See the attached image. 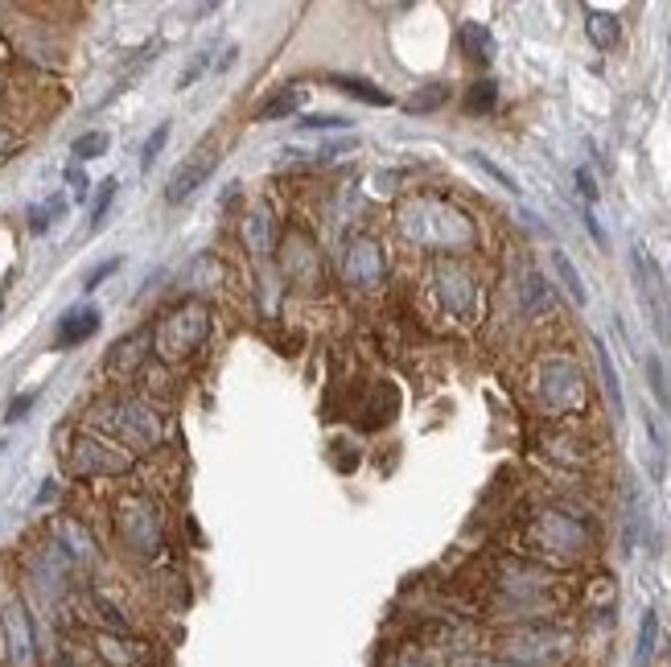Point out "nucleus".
Instances as JSON below:
<instances>
[{
    "label": "nucleus",
    "mask_w": 671,
    "mask_h": 667,
    "mask_svg": "<svg viewBox=\"0 0 671 667\" xmlns=\"http://www.w3.org/2000/svg\"><path fill=\"white\" fill-rule=\"evenodd\" d=\"M165 141H169V120H161L157 129L148 132L145 148H141V174H148V170H153V161L161 157V148H165Z\"/></svg>",
    "instance_id": "obj_21"
},
{
    "label": "nucleus",
    "mask_w": 671,
    "mask_h": 667,
    "mask_svg": "<svg viewBox=\"0 0 671 667\" xmlns=\"http://www.w3.org/2000/svg\"><path fill=\"white\" fill-rule=\"evenodd\" d=\"M445 100H450V88H445V83H429V88L416 91V95L409 100V112H412V116H424V112L441 107Z\"/></svg>",
    "instance_id": "obj_18"
},
{
    "label": "nucleus",
    "mask_w": 671,
    "mask_h": 667,
    "mask_svg": "<svg viewBox=\"0 0 671 667\" xmlns=\"http://www.w3.org/2000/svg\"><path fill=\"white\" fill-rule=\"evenodd\" d=\"M647 441H651V474L655 479H663V470H668V437H663V429H659L655 412H647Z\"/></svg>",
    "instance_id": "obj_17"
},
{
    "label": "nucleus",
    "mask_w": 671,
    "mask_h": 667,
    "mask_svg": "<svg viewBox=\"0 0 671 667\" xmlns=\"http://www.w3.org/2000/svg\"><path fill=\"white\" fill-rule=\"evenodd\" d=\"M301 103H306V91L301 88H280V91H272L268 100H260L256 120H260V124H272V120L297 116V112H301Z\"/></svg>",
    "instance_id": "obj_10"
},
{
    "label": "nucleus",
    "mask_w": 671,
    "mask_h": 667,
    "mask_svg": "<svg viewBox=\"0 0 671 667\" xmlns=\"http://www.w3.org/2000/svg\"><path fill=\"white\" fill-rule=\"evenodd\" d=\"M33 400H38V392H25V396H17L13 404H9V412H4V421H21L25 412L33 408Z\"/></svg>",
    "instance_id": "obj_30"
},
{
    "label": "nucleus",
    "mask_w": 671,
    "mask_h": 667,
    "mask_svg": "<svg viewBox=\"0 0 671 667\" xmlns=\"http://www.w3.org/2000/svg\"><path fill=\"white\" fill-rule=\"evenodd\" d=\"M659 647V614L655 609H647L639 623V647H634V667H647L651 664V655Z\"/></svg>",
    "instance_id": "obj_15"
},
{
    "label": "nucleus",
    "mask_w": 671,
    "mask_h": 667,
    "mask_svg": "<svg viewBox=\"0 0 671 667\" xmlns=\"http://www.w3.org/2000/svg\"><path fill=\"white\" fill-rule=\"evenodd\" d=\"M593 355H598V371H601V388H606V400L613 408V421H622L627 417V400H622V379H618V367L610 359V347L593 338Z\"/></svg>",
    "instance_id": "obj_8"
},
{
    "label": "nucleus",
    "mask_w": 671,
    "mask_h": 667,
    "mask_svg": "<svg viewBox=\"0 0 671 667\" xmlns=\"http://www.w3.org/2000/svg\"><path fill=\"white\" fill-rule=\"evenodd\" d=\"M512 655L519 664H544V659H556V655H565V638L556 635H531V638H515L512 643Z\"/></svg>",
    "instance_id": "obj_9"
},
{
    "label": "nucleus",
    "mask_w": 671,
    "mask_h": 667,
    "mask_svg": "<svg viewBox=\"0 0 671 667\" xmlns=\"http://www.w3.org/2000/svg\"><path fill=\"white\" fill-rule=\"evenodd\" d=\"M107 145H112V136L107 132H83L79 141H74V161H95L107 153Z\"/></svg>",
    "instance_id": "obj_19"
},
{
    "label": "nucleus",
    "mask_w": 671,
    "mask_h": 667,
    "mask_svg": "<svg viewBox=\"0 0 671 667\" xmlns=\"http://www.w3.org/2000/svg\"><path fill=\"white\" fill-rule=\"evenodd\" d=\"M0 651L9 655L13 667H38V643H33V623L25 602H4L0 609Z\"/></svg>",
    "instance_id": "obj_3"
},
{
    "label": "nucleus",
    "mask_w": 671,
    "mask_h": 667,
    "mask_svg": "<svg viewBox=\"0 0 671 667\" xmlns=\"http://www.w3.org/2000/svg\"><path fill=\"white\" fill-rule=\"evenodd\" d=\"M462 45L474 62H491L495 59V38L482 30V25H462Z\"/></svg>",
    "instance_id": "obj_16"
},
{
    "label": "nucleus",
    "mask_w": 671,
    "mask_h": 667,
    "mask_svg": "<svg viewBox=\"0 0 671 667\" xmlns=\"http://www.w3.org/2000/svg\"><path fill=\"white\" fill-rule=\"evenodd\" d=\"M100 655L112 667H141V659H145V647H141V643H128V638L103 635L100 638Z\"/></svg>",
    "instance_id": "obj_13"
},
{
    "label": "nucleus",
    "mask_w": 671,
    "mask_h": 667,
    "mask_svg": "<svg viewBox=\"0 0 671 667\" xmlns=\"http://www.w3.org/2000/svg\"><path fill=\"white\" fill-rule=\"evenodd\" d=\"M206 62H210V59H206V54H198V59H194L190 66H186V71H182V79H177V88H182V91H186V88H194V79H198V74L206 71Z\"/></svg>",
    "instance_id": "obj_31"
},
{
    "label": "nucleus",
    "mask_w": 671,
    "mask_h": 667,
    "mask_svg": "<svg viewBox=\"0 0 671 667\" xmlns=\"http://www.w3.org/2000/svg\"><path fill=\"white\" fill-rule=\"evenodd\" d=\"M647 379H651V392L659 396V404L671 408V392H668V376H663V363L655 355H647Z\"/></svg>",
    "instance_id": "obj_25"
},
{
    "label": "nucleus",
    "mask_w": 671,
    "mask_h": 667,
    "mask_svg": "<svg viewBox=\"0 0 671 667\" xmlns=\"http://www.w3.org/2000/svg\"><path fill=\"white\" fill-rule=\"evenodd\" d=\"M334 88L338 91H347L351 100H359V103H371V107H388L392 103V95L383 88H375L371 79H359V74H334Z\"/></svg>",
    "instance_id": "obj_12"
},
{
    "label": "nucleus",
    "mask_w": 671,
    "mask_h": 667,
    "mask_svg": "<svg viewBox=\"0 0 671 667\" xmlns=\"http://www.w3.org/2000/svg\"><path fill=\"white\" fill-rule=\"evenodd\" d=\"M62 211H66V198H50L45 206H33V211H30V232L45 235V232H50V223H54V218H62Z\"/></svg>",
    "instance_id": "obj_20"
},
{
    "label": "nucleus",
    "mask_w": 671,
    "mask_h": 667,
    "mask_svg": "<svg viewBox=\"0 0 671 667\" xmlns=\"http://www.w3.org/2000/svg\"><path fill=\"white\" fill-rule=\"evenodd\" d=\"M0 305H4V297H0Z\"/></svg>",
    "instance_id": "obj_35"
},
{
    "label": "nucleus",
    "mask_w": 671,
    "mask_h": 667,
    "mask_svg": "<svg viewBox=\"0 0 671 667\" xmlns=\"http://www.w3.org/2000/svg\"><path fill=\"white\" fill-rule=\"evenodd\" d=\"M585 33H589V42L598 45V50H606V54H610L613 45H618V38H622V25H618V17H613V13L589 9V17H585Z\"/></svg>",
    "instance_id": "obj_11"
},
{
    "label": "nucleus",
    "mask_w": 671,
    "mask_h": 667,
    "mask_svg": "<svg viewBox=\"0 0 671 667\" xmlns=\"http://www.w3.org/2000/svg\"><path fill=\"white\" fill-rule=\"evenodd\" d=\"M215 165H219V153H203V157H190L186 165H177L174 177H169V186H165V198L169 203H186L190 194H198V186H203L206 177L215 174Z\"/></svg>",
    "instance_id": "obj_6"
},
{
    "label": "nucleus",
    "mask_w": 671,
    "mask_h": 667,
    "mask_svg": "<svg viewBox=\"0 0 671 667\" xmlns=\"http://www.w3.org/2000/svg\"><path fill=\"white\" fill-rule=\"evenodd\" d=\"M116 189H120L116 177H107V182L100 186V194H95V206H91V232H100V227H103V218H107V211H112Z\"/></svg>",
    "instance_id": "obj_22"
},
{
    "label": "nucleus",
    "mask_w": 671,
    "mask_h": 667,
    "mask_svg": "<svg viewBox=\"0 0 671 667\" xmlns=\"http://www.w3.org/2000/svg\"><path fill=\"white\" fill-rule=\"evenodd\" d=\"M206 334H210V314H206L203 305H177L169 309L157 326V350L165 359H186L194 350L206 342Z\"/></svg>",
    "instance_id": "obj_2"
},
{
    "label": "nucleus",
    "mask_w": 671,
    "mask_h": 667,
    "mask_svg": "<svg viewBox=\"0 0 671 667\" xmlns=\"http://www.w3.org/2000/svg\"><path fill=\"white\" fill-rule=\"evenodd\" d=\"M553 264H556V276H560V285H565V293H569L572 301L577 305H589V289H585V280H581V273L572 268V260L556 247L553 252Z\"/></svg>",
    "instance_id": "obj_14"
},
{
    "label": "nucleus",
    "mask_w": 671,
    "mask_h": 667,
    "mask_svg": "<svg viewBox=\"0 0 671 667\" xmlns=\"http://www.w3.org/2000/svg\"><path fill=\"white\" fill-rule=\"evenodd\" d=\"M495 100H498V88L491 83V79H482V83H474V91L466 95V107L478 116V112H491V107H495Z\"/></svg>",
    "instance_id": "obj_23"
},
{
    "label": "nucleus",
    "mask_w": 671,
    "mask_h": 667,
    "mask_svg": "<svg viewBox=\"0 0 671 667\" xmlns=\"http://www.w3.org/2000/svg\"><path fill=\"white\" fill-rule=\"evenodd\" d=\"M54 667H71V664H54Z\"/></svg>",
    "instance_id": "obj_34"
},
{
    "label": "nucleus",
    "mask_w": 671,
    "mask_h": 667,
    "mask_svg": "<svg viewBox=\"0 0 671 667\" xmlns=\"http://www.w3.org/2000/svg\"><path fill=\"white\" fill-rule=\"evenodd\" d=\"M400 227L412 244L421 247H437V252H462L478 239L474 223H469L466 211L441 203V198H416V203L404 206L400 215Z\"/></svg>",
    "instance_id": "obj_1"
},
{
    "label": "nucleus",
    "mask_w": 671,
    "mask_h": 667,
    "mask_svg": "<svg viewBox=\"0 0 671 667\" xmlns=\"http://www.w3.org/2000/svg\"><path fill=\"white\" fill-rule=\"evenodd\" d=\"M450 667H524V664H512V659H478V655H462V659H450Z\"/></svg>",
    "instance_id": "obj_28"
},
{
    "label": "nucleus",
    "mask_w": 671,
    "mask_h": 667,
    "mask_svg": "<svg viewBox=\"0 0 671 667\" xmlns=\"http://www.w3.org/2000/svg\"><path fill=\"white\" fill-rule=\"evenodd\" d=\"M66 182H71V194H74V203H87V194H91V182H87V174L79 170V165H71L66 170Z\"/></svg>",
    "instance_id": "obj_26"
},
{
    "label": "nucleus",
    "mask_w": 671,
    "mask_h": 667,
    "mask_svg": "<svg viewBox=\"0 0 671 667\" xmlns=\"http://www.w3.org/2000/svg\"><path fill=\"white\" fill-rule=\"evenodd\" d=\"M95 330H100V309H95V305H74V309L62 314L59 330H54V347L71 350L79 347V342H87Z\"/></svg>",
    "instance_id": "obj_7"
},
{
    "label": "nucleus",
    "mask_w": 671,
    "mask_h": 667,
    "mask_svg": "<svg viewBox=\"0 0 671 667\" xmlns=\"http://www.w3.org/2000/svg\"><path fill=\"white\" fill-rule=\"evenodd\" d=\"M630 264H634V285H639V297H642V305H647V314H651V326L663 334V342H671L668 301H663V293H659L655 264H651V256H647L642 247H634V252H630Z\"/></svg>",
    "instance_id": "obj_4"
},
{
    "label": "nucleus",
    "mask_w": 671,
    "mask_h": 667,
    "mask_svg": "<svg viewBox=\"0 0 671 667\" xmlns=\"http://www.w3.org/2000/svg\"><path fill=\"white\" fill-rule=\"evenodd\" d=\"M301 129H351V120L347 116H306L301 120Z\"/></svg>",
    "instance_id": "obj_29"
},
{
    "label": "nucleus",
    "mask_w": 671,
    "mask_h": 667,
    "mask_svg": "<svg viewBox=\"0 0 671 667\" xmlns=\"http://www.w3.org/2000/svg\"><path fill=\"white\" fill-rule=\"evenodd\" d=\"M9 153H13V136L0 129V157H9Z\"/></svg>",
    "instance_id": "obj_33"
},
{
    "label": "nucleus",
    "mask_w": 671,
    "mask_h": 667,
    "mask_svg": "<svg viewBox=\"0 0 671 667\" xmlns=\"http://www.w3.org/2000/svg\"><path fill=\"white\" fill-rule=\"evenodd\" d=\"M577 182H581L585 198H589V203H598V186H593V177H589V170H577Z\"/></svg>",
    "instance_id": "obj_32"
},
{
    "label": "nucleus",
    "mask_w": 671,
    "mask_h": 667,
    "mask_svg": "<svg viewBox=\"0 0 671 667\" xmlns=\"http://www.w3.org/2000/svg\"><path fill=\"white\" fill-rule=\"evenodd\" d=\"M469 161L478 165L482 174H491V177H495V182H498V186H503V189H512V194H519V182H515V177L507 174L503 165H495V161H491V157H482V153H469Z\"/></svg>",
    "instance_id": "obj_24"
},
{
    "label": "nucleus",
    "mask_w": 671,
    "mask_h": 667,
    "mask_svg": "<svg viewBox=\"0 0 671 667\" xmlns=\"http://www.w3.org/2000/svg\"><path fill=\"white\" fill-rule=\"evenodd\" d=\"M116 268H120V256H112V260H103L100 268H95V273H91L87 280H83V289L95 293V289H100V285H103V280H107V276L116 273Z\"/></svg>",
    "instance_id": "obj_27"
},
{
    "label": "nucleus",
    "mask_w": 671,
    "mask_h": 667,
    "mask_svg": "<svg viewBox=\"0 0 671 667\" xmlns=\"http://www.w3.org/2000/svg\"><path fill=\"white\" fill-rule=\"evenodd\" d=\"M342 273L351 280L354 289H375L388 273V260H383V247L375 239H354L342 256Z\"/></svg>",
    "instance_id": "obj_5"
}]
</instances>
